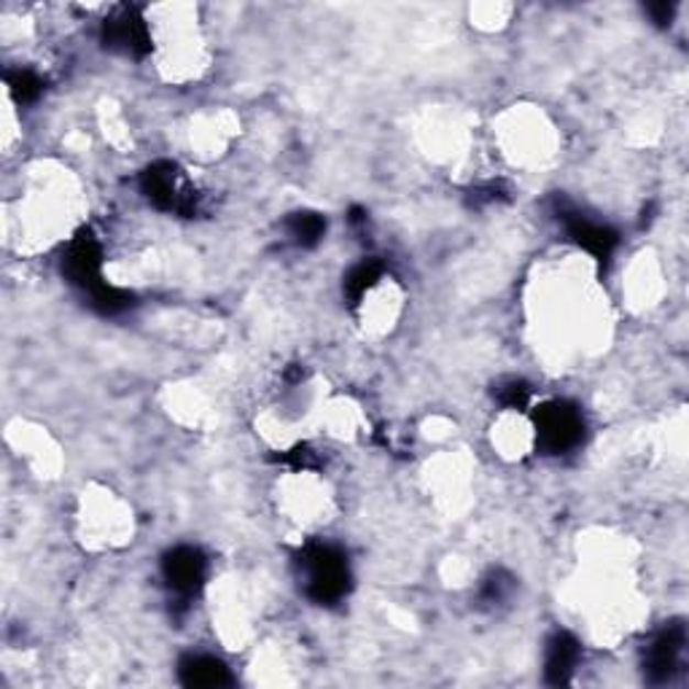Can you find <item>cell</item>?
<instances>
[{"mask_svg":"<svg viewBox=\"0 0 689 689\" xmlns=\"http://www.w3.org/2000/svg\"><path fill=\"white\" fill-rule=\"evenodd\" d=\"M299 577L305 595L320 606L342 601L350 590L348 558L331 544H310L299 558Z\"/></svg>","mask_w":689,"mask_h":689,"instance_id":"1","label":"cell"},{"mask_svg":"<svg viewBox=\"0 0 689 689\" xmlns=\"http://www.w3.org/2000/svg\"><path fill=\"white\" fill-rule=\"evenodd\" d=\"M536 437L549 452L573 450L584 437V418L573 404L549 402L536 413Z\"/></svg>","mask_w":689,"mask_h":689,"instance_id":"2","label":"cell"},{"mask_svg":"<svg viewBox=\"0 0 689 689\" xmlns=\"http://www.w3.org/2000/svg\"><path fill=\"white\" fill-rule=\"evenodd\" d=\"M143 195L160 210H175V214H189L195 208V189L186 184L178 167L173 162H156L141 178Z\"/></svg>","mask_w":689,"mask_h":689,"instance_id":"3","label":"cell"},{"mask_svg":"<svg viewBox=\"0 0 689 689\" xmlns=\"http://www.w3.org/2000/svg\"><path fill=\"white\" fill-rule=\"evenodd\" d=\"M65 272H68L70 283L92 294V299L106 292L108 283L102 277V251L92 234H78L70 243L68 253H65Z\"/></svg>","mask_w":689,"mask_h":689,"instance_id":"4","label":"cell"},{"mask_svg":"<svg viewBox=\"0 0 689 689\" xmlns=\"http://www.w3.org/2000/svg\"><path fill=\"white\" fill-rule=\"evenodd\" d=\"M162 573L178 595H195L203 588L205 573H208V560L197 547H175L162 560Z\"/></svg>","mask_w":689,"mask_h":689,"instance_id":"5","label":"cell"},{"mask_svg":"<svg viewBox=\"0 0 689 689\" xmlns=\"http://www.w3.org/2000/svg\"><path fill=\"white\" fill-rule=\"evenodd\" d=\"M687 649V633L681 625H668L652 646L646 649V674L657 681H668L676 670H681Z\"/></svg>","mask_w":689,"mask_h":689,"instance_id":"6","label":"cell"},{"mask_svg":"<svg viewBox=\"0 0 689 689\" xmlns=\"http://www.w3.org/2000/svg\"><path fill=\"white\" fill-rule=\"evenodd\" d=\"M106 44L124 54L149 52V28L135 9H119L106 20Z\"/></svg>","mask_w":689,"mask_h":689,"instance_id":"7","label":"cell"},{"mask_svg":"<svg viewBox=\"0 0 689 689\" xmlns=\"http://www.w3.org/2000/svg\"><path fill=\"white\" fill-rule=\"evenodd\" d=\"M564 223H566L568 234H571V238L577 240V243L582 245L590 256L601 259V262L612 256V251L616 245V234L612 232V229L603 227V223H598V221H590L588 216H582V214H564Z\"/></svg>","mask_w":689,"mask_h":689,"instance_id":"8","label":"cell"},{"mask_svg":"<svg viewBox=\"0 0 689 689\" xmlns=\"http://www.w3.org/2000/svg\"><path fill=\"white\" fill-rule=\"evenodd\" d=\"M579 663V644L568 633H555L547 644V655H544V670L553 685H566L571 679L573 668Z\"/></svg>","mask_w":689,"mask_h":689,"instance_id":"9","label":"cell"},{"mask_svg":"<svg viewBox=\"0 0 689 689\" xmlns=\"http://www.w3.org/2000/svg\"><path fill=\"white\" fill-rule=\"evenodd\" d=\"M181 676H184V685L189 687H221L229 685V670L227 665L210 655H197L186 657L181 663Z\"/></svg>","mask_w":689,"mask_h":689,"instance_id":"10","label":"cell"},{"mask_svg":"<svg viewBox=\"0 0 689 689\" xmlns=\"http://www.w3.org/2000/svg\"><path fill=\"white\" fill-rule=\"evenodd\" d=\"M286 229H288V238H292L296 245L310 248L324 238L326 221L320 214H310V210H305V214H294L292 219H288Z\"/></svg>","mask_w":689,"mask_h":689,"instance_id":"11","label":"cell"},{"mask_svg":"<svg viewBox=\"0 0 689 689\" xmlns=\"http://www.w3.org/2000/svg\"><path fill=\"white\" fill-rule=\"evenodd\" d=\"M380 275H383V267L378 262H361L359 267L350 270V275L344 277V292H348L353 302L364 299L367 292L380 281Z\"/></svg>","mask_w":689,"mask_h":689,"instance_id":"12","label":"cell"},{"mask_svg":"<svg viewBox=\"0 0 689 689\" xmlns=\"http://www.w3.org/2000/svg\"><path fill=\"white\" fill-rule=\"evenodd\" d=\"M41 87H44V84H41V78L35 74H30V70H14V74H9V89L20 100L39 98Z\"/></svg>","mask_w":689,"mask_h":689,"instance_id":"13","label":"cell"},{"mask_svg":"<svg viewBox=\"0 0 689 689\" xmlns=\"http://www.w3.org/2000/svg\"><path fill=\"white\" fill-rule=\"evenodd\" d=\"M531 398V389L523 380H510L499 389V402L510 409H523Z\"/></svg>","mask_w":689,"mask_h":689,"instance_id":"14","label":"cell"},{"mask_svg":"<svg viewBox=\"0 0 689 689\" xmlns=\"http://www.w3.org/2000/svg\"><path fill=\"white\" fill-rule=\"evenodd\" d=\"M649 14L655 17V22H668L674 17V6L660 3V6H649Z\"/></svg>","mask_w":689,"mask_h":689,"instance_id":"15","label":"cell"}]
</instances>
